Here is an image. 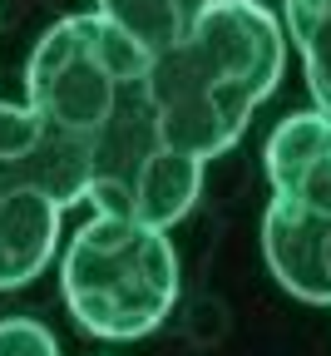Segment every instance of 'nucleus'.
I'll return each mask as SVG.
<instances>
[{"label": "nucleus", "instance_id": "39448f33", "mask_svg": "<svg viewBox=\"0 0 331 356\" xmlns=\"http://www.w3.org/2000/svg\"><path fill=\"white\" fill-rule=\"evenodd\" d=\"M74 203H84L79 163L35 114L0 134V292L30 287L55 262L60 222Z\"/></svg>", "mask_w": 331, "mask_h": 356}, {"label": "nucleus", "instance_id": "f03ea898", "mask_svg": "<svg viewBox=\"0 0 331 356\" xmlns=\"http://www.w3.org/2000/svg\"><path fill=\"white\" fill-rule=\"evenodd\" d=\"M287 65V35L262 0H213L178 44L149 60V95L168 144L218 159L243 139Z\"/></svg>", "mask_w": 331, "mask_h": 356}, {"label": "nucleus", "instance_id": "1a4fd4ad", "mask_svg": "<svg viewBox=\"0 0 331 356\" xmlns=\"http://www.w3.org/2000/svg\"><path fill=\"white\" fill-rule=\"evenodd\" d=\"M30 119V109L25 104H6V99H0V134H10V129H20Z\"/></svg>", "mask_w": 331, "mask_h": 356}, {"label": "nucleus", "instance_id": "7ed1b4c3", "mask_svg": "<svg viewBox=\"0 0 331 356\" xmlns=\"http://www.w3.org/2000/svg\"><path fill=\"white\" fill-rule=\"evenodd\" d=\"M70 317L99 341H138L178 302V252L168 228L94 213L60 257Z\"/></svg>", "mask_w": 331, "mask_h": 356}, {"label": "nucleus", "instance_id": "20e7f679", "mask_svg": "<svg viewBox=\"0 0 331 356\" xmlns=\"http://www.w3.org/2000/svg\"><path fill=\"white\" fill-rule=\"evenodd\" d=\"M262 257L282 292L331 307V114L302 109L267 134Z\"/></svg>", "mask_w": 331, "mask_h": 356}, {"label": "nucleus", "instance_id": "0eeeda50", "mask_svg": "<svg viewBox=\"0 0 331 356\" xmlns=\"http://www.w3.org/2000/svg\"><path fill=\"white\" fill-rule=\"evenodd\" d=\"M287 35L302 55V74L321 114H331V0H282Z\"/></svg>", "mask_w": 331, "mask_h": 356}, {"label": "nucleus", "instance_id": "423d86ee", "mask_svg": "<svg viewBox=\"0 0 331 356\" xmlns=\"http://www.w3.org/2000/svg\"><path fill=\"white\" fill-rule=\"evenodd\" d=\"M94 10L119 25L138 50L163 55L213 10V0H94Z\"/></svg>", "mask_w": 331, "mask_h": 356}, {"label": "nucleus", "instance_id": "f257e3e1", "mask_svg": "<svg viewBox=\"0 0 331 356\" xmlns=\"http://www.w3.org/2000/svg\"><path fill=\"white\" fill-rule=\"evenodd\" d=\"M149 60L99 10L65 15L30 50L25 104L79 163L94 213L173 228L193 208L208 163L168 144L149 95Z\"/></svg>", "mask_w": 331, "mask_h": 356}, {"label": "nucleus", "instance_id": "6e6552de", "mask_svg": "<svg viewBox=\"0 0 331 356\" xmlns=\"http://www.w3.org/2000/svg\"><path fill=\"white\" fill-rule=\"evenodd\" d=\"M0 356H60V341L40 317H0Z\"/></svg>", "mask_w": 331, "mask_h": 356}]
</instances>
